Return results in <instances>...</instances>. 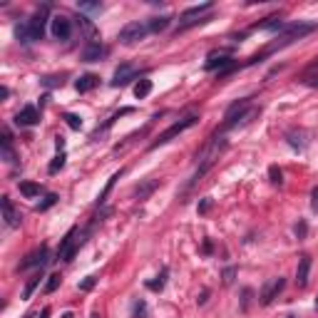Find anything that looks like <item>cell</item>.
Instances as JSON below:
<instances>
[{"instance_id": "obj_42", "label": "cell", "mask_w": 318, "mask_h": 318, "mask_svg": "<svg viewBox=\"0 0 318 318\" xmlns=\"http://www.w3.org/2000/svg\"><path fill=\"white\" fill-rule=\"evenodd\" d=\"M55 145H58V149L62 152V147H65V140H62V137H55Z\"/></svg>"}, {"instance_id": "obj_1", "label": "cell", "mask_w": 318, "mask_h": 318, "mask_svg": "<svg viewBox=\"0 0 318 318\" xmlns=\"http://www.w3.org/2000/svg\"><path fill=\"white\" fill-rule=\"evenodd\" d=\"M224 149H226V140H224L221 134H219V137H211L209 145L202 149V154L197 157V159H199V167H197V172H194V176H192V181L202 179L204 174L216 164V159H219V154H221Z\"/></svg>"}, {"instance_id": "obj_43", "label": "cell", "mask_w": 318, "mask_h": 318, "mask_svg": "<svg viewBox=\"0 0 318 318\" xmlns=\"http://www.w3.org/2000/svg\"><path fill=\"white\" fill-rule=\"evenodd\" d=\"M50 316V308H42V313H40V318H48Z\"/></svg>"}, {"instance_id": "obj_21", "label": "cell", "mask_w": 318, "mask_h": 318, "mask_svg": "<svg viewBox=\"0 0 318 318\" xmlns=\"http://www.w3.org/2000/svg\"><path fill=\"white\" fill-rule=\"evenodd\" d=\"M169 23H172V18H152L149 23H147V28H149V32H162V30L169 28Z\"/></svg>"}, {"instance_id": "obj_20", "label": "cell", "mask_w": 318, "mask_h": 318, "mask_svg": "<svg viewBox=\"0 0 318 318\" xmlns=\"http://www.w3.org/2000/svg\"><path fill=\"white\" fill-rule=\"evenodd\" d=\"M40 192H42V187H40V184H32V181H20V194H23V197L35 199V197H40Z\"/></svg>"}, {"instance_id": "obj_23", "label": "cell", "mask_w": 318, "mask_h": 318, "mask_svg": "<svg viewBox=\"0 0 318 318\" xmlns=\"http://www.w3.org/2000/svg\"><path fill=\"white\" fill-rule=\"evenodd\" d=\"M149 92H152V80H140V82L134 85V97H137V100H145Z\"/></svg>"}, {"instance_id": "obj_8", "label": "cell", "mask_w": 318, "mask_h": 318, "mask_svg": "<svg viewBox=\"0 0 318 318\" xmlns=\"http://www.w3.org/2000/svg\"><path fill=\"white\" fill-rule=\"evenodd\" d=\"M137 77V67L134 65H129V62H124V65H119L115 70V77H112V87H124L129 80H134Z\"/></svg>"}, {"instance_id": "obj_18", "label": "cell", "mask_w": 318, "mask_h": 318, "mask_svg": "<svg viewBox=\"0 0 318 318\" xmlns=\"http://www.w3.org/2000/svg\"><path fill=\"white\" fill-rule=\"evenodd\" d=\"M286 140H289V145L293 147V149H306V145H308V140H306V132H303V129H293V132H289V134H286Z\"/></svg>"}, {"instance_id": "obj_34", "label": "cell", "mask_w": 318, "mask_h": 318, "mask_svg": "<svg viewBox=\"0 0 318 318\" xmlns=\"http://www.w3.org/2000/svg\"><path fill=\"white\" fill-rule=\"evenodd\" d=\"M134 316H137V318H147V303H145V301H140V303L134 306Z\"/></svg>"}, {"instance_id": "obj_24", "label": "cell", "mask_w": 318, "mask_h": 318, "mask_svg": "<svg viewBox=\"0 0 318 318\" xmlns=\"http://www.w3.org/2000/svg\"><path fill=\"white\" fill-rule=\"evenodd\" d=\"M167 274H169V271H167V268H162V274L157 276V281H149V284H147V289L162 291V289H164V281H167Z\"/></svg>"}, {"instance_id": "obj_38", "label": "cell", "mask_w": 318, "mask_h": 318, "mask_svg": "<svg viewBox=\"0 0 318 318\" xmlns=\"http://www.w3.org/2000/svg\"><path fill=\"white\" fill-rule=\"evenodd\" d=\"M92 286H95V276H87L85 281L80 284V289H82V291H89V289H92Z\"/></svg>"}, {"instance_id": "obj_26", "label": "cell", "mask_w": 318, "mask_h": 318, "mask_svg": "<svg viewBox=\"0 0 318 318\" xmlns=\"http://www.w3.org/2000/svg\"><path fill=\"white\" fill-rule=\"evenodd\" d=\"M77 23H80V28L85 30L87 35H89V37H97V30H95V25L89 23V18H85V15H80V18H77Z\"/></svg>"}, {"instance_id": "obj_39", "label": "cell", "mask_w": 318, "mask_h": 318, "mask_svg": "<svg viewBox=\"0 0 318 318\" xmlns=\"http://www.w3.org/2000/svg\"><path fill=\"white\" fill-rule=\"evenodd\" d=\"M311 199H313V202H311V206H313V211H318V187L313 189V192H311Z\"/></svg>"}, {"instance_id": "obj_31", "label": "cell", "mask_w": 318, "mask_h": 318, "mask_svg": "<svg viewBox=\"0 0 318 318\" xmlns=\"http://www.w3.org/2000/svg\"><path fill=\"white\" fill-rule=\"evenodd\" d=\"M119 174H122V172H115V174H112V179H110V181H107V187H105V192H102V194H100V204L105 202V197H107V194H110V189H112V187H115V181H117V179H119Z\"/></svg>"}, {"instance_id": "obj_17", "label": "cell", "mask_w": 318, "mask_h": 318, "mask_svg": "<svg viewBox=\"0 0 318 318\" xmlns=\"http://www.w3.org/2000/svg\"><path fill=\"white\" fill-rule=\"evenodd\" d=\"M97 85H100V77H97V75H82V77L75 82V89H77V92H89V89H95Z\"/></svg>"}, {"instance_id": "obj_36", "label": "cell", "mask_w": 318, "mask_h": 318, "mask_svg": "<svg viewBox=\"0 0 318 318\" xmlns=\"http://www.w3.org/2000/svg\"><path fill=\"white\" fill-rule=\"evenodd\" d=\"M268 174H271V181H274V184H281V181H284V179H281V169L271 167V169H268Z\"/></svg>"}, {"instance_id": "obj_40", "label": "cell", "mask_w": 318, "mask_h": 318, "mask_svg": "<svg viewBox=\"0 0 318 318\" xmlns=\"http://www.w3.org/2000/svg\"><path fill=\"white\" fill-rule=\"evenodd\" d=\"M296 234H298V239H303V236H306V224H303V221L296 226Z\"/></svg>"}, {"instance_id": "obj_3", "label": "cell", "mask_w": 318, "mask_h": 318, "mask_svg": "<svg viewBox=\"0 0 318 318\" xmlns=\"http://www.w3.org/2000/svg\"><path fill=\"white\" fill-rule=\"evenodd\" d=\"M75 236H77V229H70V232L65 234V239L60 241L58 259H62V261H72L75 251H77V246L82 244V239H75Z\"/></svg>"}, {"instance_id": "obj_41", "label": "cell", "mask_w": 318, "mask_h": 318, "mask_svg": "<svg viewBox=\"0 0 318 318\" xmlns=\"http://www.w3.org/2000/svg\"><path fill=\"white\" fill-rule=\"evenodd\" d=\"M209 206H211V202H209V199H204V202L199 204V211H202V214H204V211H209Z\"/></svg>"}, {"instance_id": "obj_45", "label": "cell", "mask_w": 318, "mask_h": 318, "mask_svg": "<svg viewBox=\"0 0 318 318\" xmlns=\"http://www.w3.org/2000/svg\"><path fill=\"white\" fill-rule=\"evenodd\" d=\"M25 318H32V316H25Z\"/></svg>"}, {"instance_id": "obj_44", "label": "cell", "mask_w": 318, "mask_h": 318, "mask_svg": "<svg viewBox=\"0 0 318 318\" xmlns=\"http://www.w3.org/2000/svg\"><path fill=\"white\" fill-rule=\"evenodd\" d=\"M316 308H318V301H316Z\"/></svg>"}, {"instance_id": "obj_27", "label": "cell", "mask_w": 318, "mask_h": 318, "mask_svg": "<svg viewBox=\"0 0 318 318\" xmlns=\"http://www.w3.org/2000/svg\"><path fill=\"white\" fill-rule=\"evenodd\" d=\"M62 119L67 122V127H70V129H80V127H82V119H80L77 115H72V112L62 115Z\"/></svg>"}, {"instance_id": "obj_6", "label": "cell", "mask_w": 318, "mask_h": 318, "mask_svg": "<svg viewBox=\"0 0 318 318\" xmlns=\"http://www.w3.org/2000/svg\"><path fill=\"white\" fill-rule=\"evenodd\" d=\"M50 30H53V35H55L58 40H70L72 23H70V18H65V15H55V18L50 20Z\"/></svg>"}, {"instance_id": "obj_33", "label": "cell", "mask_w": 318, "mask_h": 318, "mask_svg": "<svg viewBox=\"0 0 318 318\" xmlns=\"http://www.w3.org/2000/svg\"><path fill=\"white\" fill-rule=\"evenodd\" d=\"M298 82H301V85H308V87H318V75H303Z\"/></svg>"}, {"instance_id": "obj_11", "label": "cell", "mask_w": 318, "mask_h": 318, "mask_svg": "<svg viewBox=\"0 0 318 318\" xmlns=\"http://www.w3.org/2000/svg\"><path fill=\"white\" fill-rule=\"evenodd\" d=\"M48 254H50V251H48V246H40V249H35L32 254H28V256H25V261L20 263V268L25 271V268H35V266H45V263H48Z\"/></svg>"}, {"instance_id": "obj_29", "label": "cell", "mask_w": 318, "mask_h": 318, "mask_svg": "<svg viewBox=\"0 0 318 318\" xmlns=\"http://www.w3.org/2000/svg\"><path fill=\"white\" fill-rule=\"evenodd\" d=\"M77 8H80L82 13H100V10H102V5H100V3H80Z\"/></svg>"}, {"instance_id": "obj_22", "label": "cell", "mask_w": 318, "mask_h": 318, "mask_svg": "<svg viewBox=\"0 0 318 318\" xmlns=\"http://www.w3.org/2000/svg\"><path fill=\"white\" fill-rule=\"evenodd\" d=\"M15 37L20 40V42H32V32H30V25L28 23H20V25H15Z\"/></svg>"}, {"instance_id": "obj_35", "label": "cell", "mask_w": 318, "mask_h": 318, "mask_svg": "<svg viewBox=\"0 0 318 318\" xmlns=\"http://www.w3.org/2000/svg\"><path fill=\"white\" fill-rule=\"evenodd\" d=\"M234 276H236V268H234V266L224 268V284H226V286H229V284L234 281Z\"/></svg>"}, {"instance_id": "obj_9", "label": "cell", "mask_w": 318, "mask_h": 318, "mask_svg": "<svg viewBox=\"0 0 318 318\" xmlns=\"http://www.w3.org/2000/svg\"><path fill=\"white\" fill-rule=\"evenodd\" d=\"M246 110H249V100H239V102H234L232 107L226 110V115H224L226 127H236V124H239V119L246 115Z\"/></svg>"}, {"instance_id": "obj_25", "label": "cell", "mask_w": 318, "mask_h": 318, "mask_svg": "<svg viewBox=\"0 0 318 318\" xmlns=\"http://www.w3.org/2000/svg\"><path fill=\"white\" fill-rule=\"evenodd\" d=\"M65 159H67V157H65V152H60L58 157H55V159L50 162V167H48V172H50V174H58L60 169L65 167Z\"/></svg>"}, {"instance_id": "obj_30", "label": "cell", "mask_w": 318, "mask_h": 318, "mask_svg": "<svg viewBox=\"0 0 318 318\" xmlns=\"http://www.w3.org/2000/svg\"><path fill=\"white\" fill-rule=\"evenodd\" d=\"M60 281H62V279H60L58 274H53V276L48 279V286H45V293H53V291H58Z\"/></svg>"}, {"instance_id": "obj_15", "label": "cell", "mask_w": 318, "mask_h": 318, "mask_svg": "<svg viewBox=\"0 0 318 318\" xmlns=\"http://www.w3.org/2000/svg\"><path fill=\"white\" fill-rule=\"evenodd\" d=\"M154 189H159V179H149L145 184H140V187L134 189V197H137L140 202H145V199H149V194H152Z\"/></svg>"}, {"instance_id": "obj_2", "label": "cell", "mask_w": 318, "mask_h": 318, "mask_svg": "<svg viewBox=\"0 0 318 318\" xmlns=\"http://www.w3.org/2000/svg\"><path fill=\"white\" fill-rule=\"evenodd\" d=\"M197 119H199L197 115H189V117H184V119H179V122H174V124L169 127V129H167V132H162V134H159V137H157V140H154V142L149 145V149H157L159 145H167L169 140H174L176 134H181L184 129L194 127V124H197Z\"/></svg>"}, {"instance_id": "obj_5", "label": "cell", "mask_w": 318, "mask_h": 318, "mask_svg": "<svg viewBox=\"0 0 318 318\" xmlns=\"http://www.w3.org/2000/svg\"><path fill=\"white\" fill-rule=\"evenodd\" d=\"M48 5L45 8H40L32 18L28 20V25H30V32H32V40H42V32H45V23H48Z\"/></svg>"}, {"instance_id": "obj_28", "label": "cell", "mask_w": 318, "mask_h": 318, "mask_svg": "<svg viewBox=\"0 0 318 318\" xmlns=\"http://www.w3.org/2000/svg\"><path fill=\"white\" fill-rule=\"evenodd\" d=\"M37 286H40V274H37V276H35V279H32V281H30L28 286H25V291H23V298H25V301H28L30 296H32V291L37 289Z\"/></svg>"}, {"instance_id": "obj_7", "label": "cell", "mask_w": 318, "mask_h": 318, "mask_svg": "<svg viewBox=\"0 0 318 318\" xmlns=\"http://www.w3.org/2000/svg\"><path fill=\"white\" fill-rule=\"evenodd\" d=\"M284 286H286V279H281V276H279V279H271V281L263 286V291H261V303L268 306V303L284 291Z\"/></svg>"}, {"instance_id": "obj_4", "label": "cell", "mask_w": 318, "mask_h": 318, "mask_svg": "<svg viewBox=\"0 0 318 318\" xmlns=\"http://www.w3.org/2000/svg\"><path fill=\"white\" fill-rule=\"evenodd\" d=\"M147 32H149V28H147L145 23H129V25H124V28L119 30V42L122 45H132V42H137V40H142Z\"/></svg>"}, {"instance_id": "obj_13", "label": "cell", "mask_w": 318, "mask_h": 318, "mask_svg": "<svg viewBox=\"0 0 318 318\" xmlns=\"http://www.w3.org/2000/svg\"><path fill=\"white\" fill-rule=\"evenodd\" d=\"M102 55H105V48H102L97 40H89L85 45V50H82V60H85V62H97Z\"/></svg>"}, {"instance_id": "obj_14", "label": "cell", "mask_w": 318, "mask_h": 318, "mask_svg": "<svg viewBox=\"0 0 318 318\" xmlns=\"http://www.w3.org/2000/svg\"><path fill=\"white\" fill-rule=\"evenodd\" d=\"M308 271H311V256H301L298 268H296V284H298V286H306V284H308Z\"/></svg>"}, {"instance_id": "obj_10", "label": "cell", "mask_w": 318, "mask_h": 318, "mask_svg": "<svg viewBox=\"0 0 318 318\" xmlns=\"http://www.w3.org/2000/svg\"><path fill=\"white\" fill-rule=\"evenodd\" d=\"M0 206H3V219H5V224H8L10 229L20 226V214H18V209L13 206L10 197H3V199H0Z\"/></svg>"}, {"instance_id": "obj_32", "label": "cell", "mask_w": 318, "mask_h": 318, "mask_svg": "<svg viewBox=\"0 0 318 318\" xmlns=\"http://www.w3.org/2000/svg\"><path fill=\"white\" fill-rule=\"evenodd\" d=\"M55 202H58V194H48V197H45V202L37 206V211H45V209H50Z\"/></svg>"}, {"instance_id": "obj_19", "label": "cell", "mask_w": 318, "mask_h": 318, "mask_svg": "<svg viewBox=\"0 0 318 318\" xmlns=\"http://www.w3.org/2000/svg\"><path fill=\"white\" fill-rule=\"evenodd\" d=\"M211 10V3H202V5H194V8H189V10H184V15H181V20H192V18H204V13H209Z\"/></svg>"}, {"instance_id": "obj_16", "label": "cell", "mask_w": 318, "mask_h": 318, "mask_svg": "<svg viewBox=\"0 0 318 318\" xmlns=\"http://www.w3.org/2000/svg\"><path fill=\"white\" fill-rule=\"evenodd\" d=\"M254 30H274V32H279V30H286V23L279 15H274V18H266L263 23H256Z\"/></svg>"}, {"instance_id": "obj_12", "label": "cell", "mask_w": 318, "mask_h": 318, "mask_svg": "<svg viewBox=\"0 0 318 318\" xmlns=\"http://www.w3.org/2000/svg\"><path fill=\"white\" fill-rule=\"evenodd\" d=\"M40 122V112L28 105V107H23L18 115H15V124H20V127H32V124H37Z\"/></svg>"}, {"instance_id": "obj_37", "label": "cell", "mask_w": 318, "mask_h": 318, "mask_svg": "<svg viewBox=\"0 0 318 318\" xmlns=\"http://www.w3.org/2000/svg\"><path fill=\"white\" fill-rule=\"evenodd\" d=\"M42 85L45 87H58V85H62V77H45Z\"/></svg>"}]
</instances>
